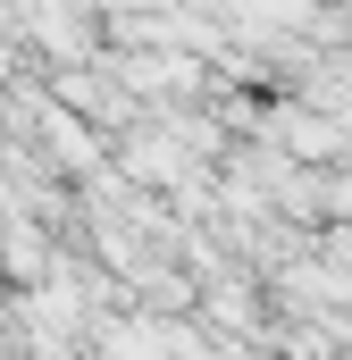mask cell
Instances as JSON below:
<instances>
[{"label": "cell", "instance_id": "6da1fadb", "mask_svg": "<svg viewBox=\"0 0 352 360\" xmlns=\"http://www.w3.org/2000/svg\"><path fill=\"white\" fill-rule=\"evenodd\" d=\"M268 134H277L294 160H336V151H344V134H352V117L336 126V117H319V109H277V117H268Z\"/></svg>", "mask_w": 352, "mask_h": 360}, {"label": "cell", "instance_id": "7a4b0ae2", "mask_svg": "<svg viewBox=\"0 0 352 360\" xmlns=\"http://www.w3.org/2000/svg\"><path fill=\"white\" fill-rule=\"evenodd\" d=\"M8 276H51V252L34 243V226H17V235H8Z\"/></svg>", "mask_w": 352, "mask_h": 360}]
</instances>
